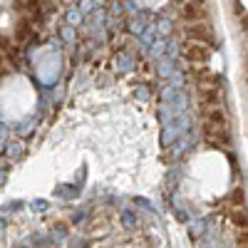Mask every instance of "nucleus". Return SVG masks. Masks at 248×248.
I'll return each mask as SVG.
<instances>
[{"label": "nucleus", "mask_w": 248, "mask_h": 248, "mask_svg": "<svg viewBox=\"0 0 248 248\" xmlns=\"http://www.w3.org/2000/svg\"><path fill=\"white\" fill-rule=\"evenodd\" d=\"M184 32H186V40L199 43V45H206V47H211L216 43V35H214L209 23H189Z\"/></svg>", "instance_id": "1"}, {"label": "nucleus", "mask_w": 248, "mask_h": 248, "mask_svg": "<svg viewBox=\"0 0 248 248\" xmlns=\"http://www.w3.org/2000/svg\"><path fill=\"white\" fill-rule=\"evenodd\" d=\"M181 52H184L186 62H191L194 67L206 65V62H209V57H211V50H209V47H206V45H199V43H191V40H186V43H184Z\"/></svg>", "instance_id": "2"}, {"label": "nucleus", "mask_w": 248, "mask_h": 248, "mask_svg": "<svg viewBox=\"0 0 248 248\" xmlns=\"http://www.w3.org/2000/svg\"><path fill=\"white\" fill-rule=\"evenodd\" d=\"M203 137L216 149H226L231 144V137L226 132V127H214V124H206V122H203Z\"/></svg>", "instance_id": "3"}, {"label": "nucleus", "mask_w": 248, "mask_h": 248, "mask_svg": "<svg viewBox=\"0 0 248 248\" xmlns=\"http://www.w3.org/2000/svg\"><path fill=\"white\" fill-rule=\"evenodd\" d=\"M199 105L209 112L221 105V87H199Z\"/></svg>", "instance_id": "4"}, {"label": "nucleus", "mask_w": 248, "mask_h": 248, "mask_svg": "<svg viewBox=\"0 0 248 248\" xmlns=\"http://www.w3.org/2000/svg\"><path fill=\"white\" fill-rule=\"evenodd\" d=\"M206 15H209V13H206L203 0H191V3L184 5V17L189 20V23H203Z\"/></svg>", "instance_id": "5"}, {"label": "nucleus", "mask_w": 248, "mask_h": 248, "mask_svg": "<svg viewBox=\"0 0 248 248\" xmlns=\"http://www.w3.org/2000/svg\"><path fill=\"white\" fill-rule=\"evenodd\" d=\"M191 77L199 87H218V79L211 70H206L203 65L201 67H191Z\"/></svg>", "instance_id": "6"}, {"label": "nucleus", "mask_w": 248, "mask_h": 248, "mask_svg": "<svg viewBox=\"0 0 248 248\" xmlns=\"http://www.w3.org/2000/svg\"><path fill=\"white\" fill-rule=\"evenodd\" d=\"M30 35H32V17H20L15 30H13V40L20 45V43H25Z\"/></svg>", "instance_id": "7"}, {"label": "nucleus", "mask_w": 248, "mask_h": 248, "mask_svg": "<svg viewBox=\"0 0 248 248\" xmlns=\"http://www.w3.org/2000/svg\"><path fill=\"white\" fill-rule=\"evenodd\" d=\"M231 221H233V226H238V229H248V216H246V211H231Z\"/></svg>", "instance_id": "8"}, {"label": "nucleus", "mask_w": 248, "mask_h": 248, "mask_svg": "<svg viewBox=\"0 0 248 248\" xmlns=\"http://www.w3.org/2000/svg\"><path fill=\"white\" fill-rule=\"evenodd\" d=\"M15 40L10 37V35H0V52H3V55H8V52H13L15 50Z\"/></svg>", "instance_id": "9"}, {"label": "nucleus", "mask_w": 248, "mask_h": 248, "mask_svg": "<svg viewBox=\"0 0 248 248\" xmlns=\"http://www.w3.org/2000/svg\"><path fill=\"white\" fill-rule=\"evenodd\" d=\"M236 246H238V248H248V231L236 233Z\"/></svg>", "instance_id": "10"}, {"label": "nucleus", "mask_w": 248, "mask_h": 248, "mask_svg": "<svg viewBox=\"0 0 248 248\" xmlns=\"http://www.w3.org/2000/svg\"><path fill=\"white\" fill-rule=\"evenodd\" d=\"M231 203H236V206H241V203H243V191H241V189H236V191H233Z\"/></svg>", "instance_id": "11"}, {"label": "nucleus", "mask_w": 248, "mask_h": 248, "mask_svg": "<svg viewBox=\"0 0 248 248\" xmlns=\"http://www.w3.org/2000/svg\"><path fill=\"white\" fill-rule=\"evenodd\" d=\"M3 62H5V55H3V52H0V67H3Z\"/></svg>", "instance_id": "12"}]
</instances>
